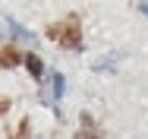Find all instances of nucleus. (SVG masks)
<instances>
[{
    "label": "nucleus",
    "mask_w": 148,
    "mask_h": 139,
    "mask_svg": "<svg viewBox=\"0 0 148 139\" xmlns=\"http://www.w3.org/2000/svg\"><path fill=\"white\" fill-rule=\"evenodd\" d=\"M3 111H10V101H6V98H0V114Z\"/></svg>",
    "instance_id": "0eeeda50"
},
{
    "label": "nucleus",
    "mask_w": 148,
    "mask_h": 139,
    "mask_svg": "<svg viewBox=\"0 0 148 139\" xmlns=\"http://www.w3.org/2000/svg\"><path fill=\"white\" fill-rule=\"evenodd\" d=\"M19 60H25V57H19V51H16L13 44H3V48H0V66L10 70V66H16Z\"/></svg>",
    "instance_id": "f03ea898"
},
{
    "label": "nucleus",
    "mask_w": 148,
    "mask_h": 139,
    "mask_svg": "<svg viewBox=\"0 0 148 139\" xmlns=\"http://www.w3.org/2000/svg\"><path fill=\"white\" fill-rule=\"evenodd\" d=\"M6 28H10V32H13V35L19 38V41H32V32H29V28H22L19 22H13V19H6Z\"/></svg>",
    "instance_id": "39448f33"
},
{
    "label": "nucleus",
    "mask_w": 148,
    "mask_h": 139,
    "mask_svg": "<svg viewBox=\"0 0 148 139\" xmlns=\"http://www.w3.org/2000/svg\"><path fill=\"white\" fill-rule=\"evenodd\" d=\"M47 35L60 41V44H66V48H79L82 44V28H79V16H69V19H63V22H54V26L47 28Z\"/></svg>",
    "instance_id": "f257e3e1"
},
{
    "label": "nucleus",
    "mask_w": 148,
    "mask_h": 139,
    "mask_svg": "<svg viewBox=\"0 0 148 139\" xmlns=\"http://www.w3.org/2000/svg\"><path fill=\"white\" fill-rule=\"evenodd\" d=\"M136 10H139V13H145V16H148V3H136Z\"/></svg>",
    "instance_id": "6e6552de"
},
{
    "label": "nucleus",
    "mask_w": 148,
    "mask_h": 139,
    "mask_svg": "<svg viewBox=\"0 0 148 139\" xmlns=\"http://www.w3.org/2000/svg\"><path fill=\"white\" fill-rule=\"evenodd\" d=\"M25 66H29V73L35 76V79H41V73H44V63H41V57H38V54H29V57H25Z\"/></svg>",
    "instance_id": "7ed1b4c3"
},
{
    "label": "nucleus",
    "mask_w": 148,
    "mask_h": 139,
    "mask_svg": "<svg viewBox=\"0 0 148 139\" xmlns=\"http://www.w3.org/2000/svg\"><path fill=\"white\" fill-rule=\"evenodd\" d=\"M82 123H85V127L79 130V136H76V139H101V133H98L95 123H91V117H82Z\"/></svg>",
    "instance_id": "20e7f679"
},
{
    "label": "nucleus",
    "mask_w": 148,
    "mask_h": 139,
    "mask_svg": "<svg viewBox=\"0 0 148 139\" xmlns=\"http://www.w3.org/2000/svg\"><path fill=\"white\" fill-rule=\"evenodd\" d=\"M16 139H29V120H22V123H19V133H16Z\"/></svg>",
    "instance_id": "423d86ee"
}]
</instances>
